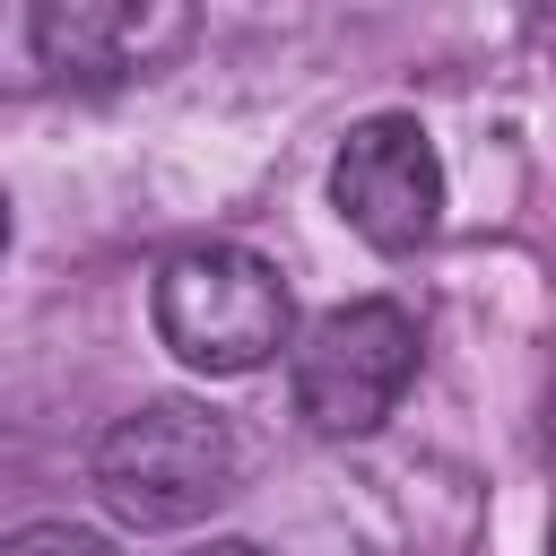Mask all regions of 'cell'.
<instances>
[{
  "label": "cell",
  "instance_id": "obj_6",
  "mask_svg": "<svg viewBox=\"0 0 556 556\" xmlns=\"http://www.w3.org/2000/svg\"><path fill=\"white\" fill-rule=\"evenodd\" d=\"M0 556H122V547L87 521H26V530L0 539Z\"/></svg>",
  "mask_w": 556,
  "mask_h": 556
},
{
  "label": "cell",
  "instance_id": "obj_5",
  "mask_svg": "<svg viewBox=\"0 0 556 556\" xmlns=\"http://www.w3.org/2000/svg\"><path fill=\"white\" fill-rule=\"evenodd\" d=\"M182 43H191V9H174V0H35L26 9L35 70L78 78V87L139 78Z\"/></svg>",
  "mask_w": 556,
  "mask_h": 556
},
{
  "label": "cell",
  "instance_id": "obj_1",
  "mask_svg": "<svg viewBox=\"0 0 556 556\" xmlns=\"http://www.w3.org/2000/svg\"><path fill=\"white\" fill-rule=\"evenodd\" d=\"M243 486V443L200 400H139L96 434V495L130 530H191Z\"/></svg>",
  "mask_w": 556,
  "mask_h": 556
},
{
  "label": "cell",
  "instance_id": "obj_7",
  "mask_svg": "<svg viewBox=\"0 0 556 556\" xmlns=\"http://www.w3.org/2000/svg\"><path fill=\"white\" fill-rule=\"evenodd\" d=\"M191 556H269V547H252V539H208V547H191Z\"/></svg>",
  "mask_w": 556,
  "mask_h": 556
},
{
  "label": "cell",
  "instance_id": "obj_2",
  "mask_svg": "<svg viewBox=\"0 0 556 556\" xmlns=\"http://www.w3.org/2000/svg\"><path fill=\"white\" fill-rule=\"evenodd\" d=\"M148 321L156 339L191 365V374H261L287 330H295V295L287 278L252 252V243H182L156 261L148 287Z\"/></svg>",
  "mask_w": 556,
  "mask_h": 556
},
{
  "label": "cell",
  "instance_id": "obj_4",
  "mask_svg": "<svg viewBox=\"0 0 556 556\" xmlns=\"http://www.w3.org/2000/svg\"><path fill=\"white\" fill-rule=\"evenodd\" d=\"M330 208L374 252H417L443 226V156L417 113H365L330 156Z\"/></svg>",
  "mask_w": 556,
  "mask_h": 556
},
{
  "label": "cell",
  "instance_id": "obj_3",
  "mask_svg": "<svg viewBox=\"0 0 556 556\" xmlns=\"http://www.w3.org/2000/svg\"><path fill=\"white\" fill-rule=\"evenodd\" d=\"M408 382H417V313L391 304V295H356V304L321 313L295 339V365H287L295 417L313 434H330V443L374 434L400 408Z\"/></svg>",
  "mask_w": 556,
  "mask_h": 556
}]
</instances>
